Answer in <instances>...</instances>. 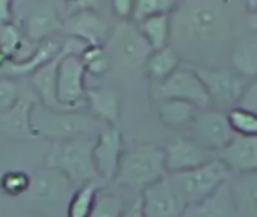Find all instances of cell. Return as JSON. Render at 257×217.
Listing matches in <instances>:
<instances>
[{
  "mask_svg": "<svg viewBox=\"0 0 257 217\" xmlns=\"http://www.w3.org/2000/svg\"><path fill=\"white\" fill-rule=\"evenodd\" d=\"M233 15L224 0H185L172 12L170 47L187 65L220 66L233 42Z\"/></svg>",
  "mask_w": 257,
  "mask_h": 217,
  "instance_id": "cell-1",
  "label": "cell"
},
{
  "mask_svg": "<svg viewBox=\"0 0 257 217\" xmlns=\"http://www.w3.org/2000/svg\"><path fill=\"white\" fill-rule=\"evenodd\" d=\"M166 177L164 148L155 143H134L122 154L114 184L134 192H145Z\"/></svg>",
  "mask_w": 257,
  "mask_h": 217,
  "instance_id": "cell-2",
  "label": "cell"
},
{
  "mask_svg": "<svg viewBox=\"0 0 257 217\" xmlns=\"http://www.w3.org/2000/svg\"><path fill=\"white\" fill-rule=\"evenodd\" d=\"M95 140L90 136H80L54 142L47 157V166L63 174L75 187L101 181L93 163Z\"/></svg>",
  "mask_w": 257,
  "mask_h": 217,
  "instance_id": "cell-3",
  "label": "cell"
},
{
  "mask_svg": "<svg viewBox=\"0 0 257 217\" xmlns=\"http://www.w3.org/2000/svg\"><path fill=\"white\" fill-rule=\"evenodd\" d=\"M89 45L80 39L69 38L62 45V56L57 65L56 76V94L59 103L66 110H75L86 103L84 76L86 68L80 54Z\"/></svg>",
  "mask_w": 257,
  "mask_h": 217,
  "instance_id": "cell-4",
  "label": "cell"
},
{
  "mask_svg": "<svg viewBox=\"0 0 257 217\" xmlns=\"http://www.w3.org/2000/svg\"><path fill=\"white\" fill-rule=\"evenodd\" d=\"M230 178V171L220 159H214L209 163L190 171L167 175L170 186L185 207L212 196Z\"/></svg>",
  "mask_w": 257,
  "mask_h": 217,
  "instance_id": "cell-5",
  "label": "cell"
},
{
  "mask_svg": "<svg viewBox=\"0 0 257 217\" xmlns=\"http://www.w3.org/2000/svg\"><path fill=\"white\" fill-rule=\"evenodd\" d=\"M30 125L35 136H45L56 142L68 140L80 136H89L98 128V121L93 116L77 112H56L33 104L30 112Z\"/></svg>",
  "mask_w": 257,
  "mask_h": 217,
  "instance_id": "cell-6",
  "label": "cell"
},
{
  "mask_svg": "<svg viewBox=\"0 0 257 217\" xmlns=\"http://www.w3.org/2000/svg\"><path fill=\"white\" fill-rule=\"evenodd\" d=\"M104 48L111 65L114 63L125 69L145 68V63L152 53V48L146 42L139 26L130 21H120L113 29Z\"/></svg>",
  "mask_w": 257,
  "mask_h": 217,
  "instance_id": "cell-7",
  "label": "cell"
},
{
  "mask_svg": "<svg viewBox=\"0 0 257 217\" xmlns=\"http://www.w3.org/2000/svg\"><path fill=\"white\" fill-rule=\"evenodd\" d=\"M152 95L157 101L163 100H182L196 104L200 109H208L211 104L209 94L190 65H181L169 79L161 83H154Z\"/></svg>",
  "mask_w": 257,
  "mask_h": 217,
  "instance_id": "cell-8",
  "label": "cell"
},
{
  "mask_svg": "<svg viewBox=\"0 0 257 217\" xmlns=\"http://www.w3.org/2000/svg\"><path fill=\"white\" fill-rule=\"evenodd\" d=\"M190 66L197 73V76L203 82L209 94L211 104L214 103L218 106H230L232 109L238 107L239 100L250 83V79L238 74L230 68L196 65Z\"/></svg>",
  "mask_w": 257,
  "mask_h": 217,
  "instance_id": "cell-9",
  "label": "cell"
},
{
  "mask_svg": "<svg viewBox=\"0 0 257 217\" xmlns=\"http://www.w3.org/2000/svg\"><path fill=\"white\" fill-rule=\"evenodd\" d=\"M14 8L21 23V32L32 41H41L63 26L57 8L51 2H20Z\"/></svg>",
  "mask_w": 257,
  "mask_h": 217,
  "instance_id": "cell-10",
  "label": "cell"
},
{
  "mask_svg": "<svg viewBox=\"0 0 257 217\" xmlns=\"http://www.w3.org/2000/svg\"><path fill=\"white\" fill-rule=\"evenodd\" d=\"M190 128L193 131L191 139L215 154L224 150L236 136L227 113L217 109H202Z\"/></svg>",
  "mask_w": 257,
  "mask_h": 217,
  "instance_id": "cell-11",
  "label": "cell"
},
{
  "mask_svg": "<svg viewBox=\"0 0 257 217\" xmlns=\"http://www.w3.org/2000/svg\"><path fill=\"white\" fill-rule=\"evenodd\" d=\"M71 181L54 169H44L36 174L30 184L29 192L32 193L33 202H36L44 210L50 211L60 205H66L71 199Z\"/></svg>",
  "mask_w": 257,
  "mask_h": 217,
  "instance_id": "cell-12",
  "label": "cell"
},
{
  "mask_svg": "<svg viewBox=\"0 0 257 217\" xmlns=\"http://www.w3.org/2000/svg\"><path fill=\"white\" fill-rule=\"evenodd\" d=\"M167 175L190 171L217 159V154L202 147L191 137H175L164 148Z\"/></svg>",
  "mask_w": 257,
  "mask_h": 217,
  "instance_id": "cell-13",
  "label": "cell"
},
{
  "mask_svg": "<svg viewBox=\"0 0 257 217\" xmlns=\"http://www.w3.org/2000/svg\"><path fill=\"white\" fill-rule=\"evenodd\" d=\"M123 151V137L117 127L99 131L93 147V163L101 180L114 181Z\"/></svg>",
  "mask_w": 257,
  "mask_h": 217,
  "instance_id": "cell-14",
  "label": "cell"
},
{
  "mask_svg": "<svg viewBox=\"0 0 257 217\" xmlns=\"http://www.w3.org/2000/svg\"><path fill=\"white\" fill-rule=\"evenodd\" d=\"M62 29L69 38L80 39L87 45H101L110 36V27L104 17H101L95 8L77 11L63 20Z\"/></svg>",
  "mask_w": 257,
  "mask_h": 217,
  "instance_id": "cell-15",
  "label": "cell"
},
{
  "mask_svg": "<svg viewBox=\"0 0 257 217\" xmlns=\"http://www.w3.org/2000/svg\"><path fill=\"white\" fill-rule=\"evenodd\" d=\"M140 198L145 217H182L187 208L167 177L142 192Z\"/></svg>",
  "mask_w": 257,
  "mask_h": 217,
  "instance_id": "cell-16",
  "label": "cell"
},
{
  "mask_svg": "<svg viewBox=\"0 0 257 217\" xmlns=\"http://www.w3.org/2000/svg\"><path fill=\"white\" fill-rule=\"evenodd\" d=\"M232 177L257 172V137L236 134L233 140L221 151L217 153Z\"/></svg>",
  "mask_w": 257,
  "mask_h": 217,
  "instance_id": "cell-17",
  "label": "cell"
},
{
  "mask_svg": "<svg viewBox=\"0 0 257 217\" xmlns=\"http://www.w3.org/2000/svg\"><path fill=\"white\" fill-rule=\"evenodd\" d=\"M229 181L221 186L212 196L197 204L188 205L182 217H238Z\"/></svg>",
  "mask_w": 257,
  "mask_h": 217,
  "instance_id": "cell-18",
  "label": "cell"
},
{
  "mask_svg": "<svg viewBox=\"0 0 257 217\" xmlns=\"http://www.w3.org/2000/svg\"><path fill=\"white\" fill-rule=\"evenodd\" d=\"M86 103L96 119L104 121L108 127H116L120 118V101L113 88L98 86L87 89Z\"/></svg>",
  "mask_w": 257,
  "mask_h": 217,
  "instance_id": "cell-19",
  "label": "cell"
},
{
  "mask_svg": "<svg viewBox=\"0 0 257 217\" xmlns=\"http://www.w3.org/2000/svg\"><path fill=\"white\" fill-rule=\"evenodd\" d=\"M32 98H20L17 106L0 115V133L15 139H27L35 136L30 125V112L33 107Z\"/></svg>",
  "mask_w": 257,
  "mask_h": 217,
  "instance_id": "cell-20",
  "label": "cell"
},
{
  "mask_svg": "<svg viewBox=\"0 0 257 217\" xmlns=\"http://www.w3.org/2000/svg\"><path fill=\"white\" fill-rule=\"evenodd\" d=\"M229 57L233 71L250 80L257 79V33L235 39Z\"/></svg>",
  "mask_w": 257,
  "mask_h": 217,
  "instance_id": "cell-21",
  "label": "cell"
},
{
  "mask_svg": "<svg viewBox=\"0 0 257 217\" xmlns=\"http://www.w3.org/2000/svg\"><path fill=\"white\" fill-rule=\"evenodd\" d=\"M230 189L239 217H257V172L235 175Z\"/></svg>",
  "mask_w": 257,
  "mask_h": 217,
  "instance_id": "cell-22",
  "label": "cell"
},
{
  "mask_svg": "<svg viewBox=\"0 0 257 217\" xmlns=\"http://www.w3.org/2000/svg\"><path fill=\"white\" fill-rule=\"evenodd\" d=\"M202 109L193 103L182 100H163L158 101V115L164 125L170 128L190 127Z\"/></svg>",
  "mask_w": 257,
  "mask_h": 217,
  "instance_id": "cell-23",
  "label": "cell"
},
{
  "mask_svg": "<svg viewBox=\"0 0 257 217\" xmlns=\"http://www.w3.org/2000/svg\"><path fill=\"white\" fill-rule=\"evenodd\" d=\"M181 68V56L173 47H164L161 50H154L146 63L145 71L154 83H161L169 79L176 69Z\"/></svg>",
  "mask_w": 257,
  "mask_h": 217,
  "instance_id": "cell-24",
  "label": "cell"
},
{
  "mask_svg": "<svg viewBox=\"0 0 257 217\" xmlns=\"http://www.w3.org/2000/svg\"><path fill=\"white\" fill-rule=\"evenodd\" d=\"M142 35L145 36L149 47L154 50H161L170 45L172 35V14H161L151 17L137 24Z\"/></svg>",
  "mask_w": 257,
  "mask_h": 217,
  "instance_id": "cell-25",
  "label": "cell"
},
{
  "mask_svg": "<svg viewBox=\"0 0 257 217\" xmlns=\"http://www.w3.org/2000/svg\"><path fill=\"white\" fill-rule=\"evenodd\" d=\"M101 184L99 181L86 183L72 193L68 207H66V217H90L96 198L99 195Z\"/></svg>",
  "mask_w": 257,
  "mask_h": 217,
  "instance_id": "cell-26",
  "label": "cell"
},
{
  "mask_svg": "<svg viewBox=\"0 0 257 217\" xmlns=\"http://www.w3.org/2000/svg\"><path fill=\"white\" fill-rule=\"evenodd\" d=\"M178 3L175 0H137L133 12V23H142L151 17L161 14H172Z\"/></svg>",
  "mask_w": 257,
  "mask_h": 217,
  "instance_id": "cell-27",
  "label": "cell"
},
{
  "mask_svg": "<svg viewBox=\"0 0 257 217\" xmlns=\"http://www.w3.org/2000/svg\"><path fill=\"white\" fill-rule=\"evenodd\" d=\"M80 57L84 63L86 71L93 76H102L111 66V60L102 45H89L80 54Z\"/></svg>",
  "mask_w": 257,
  "mask_h": 217,
  "instance_id": "cell-28",
  "label": "cell"
},
{
  "mask_svg": "<svg viewBox=\"0 0 257 217\" xmlns=\"http://www.w3.org/2000/svg\"><path fill=\"white\" fill-rule=\"evenodd\" d=\"M227 116L235 134L257 137V113L241 107H233L227 112Z\"/></svg>",
  "mask_w": 257,
  "mask_h": 217,
  "instance_id": "cell-29",
  "label": "cell"
},
{
  "mask_svg": "<svg viewBox=\"0 0 257 217\" xmlns=\"http://www.w3.org/2000/svg\"><path fill=\"white\" fill-rule=\"evenodd\" d=\"M126 207L122 196L116 193H99L90 217H122Z\"/></svg>",
  "mask_w": 257,
  "mask_h": 217,
  "instance_id": "cell-30",
  "label": "cell"
},
{
  "mask_svg": "<svg viewBox=\"0 0 257 217\" xmlns=\"http://www.w3.org/2000/svg\"><path fill=\"white\" fill-rule=\"evenodd\" d=\"M32 184V178L29 174L23 171H11L3 174L0 178V189L3 193L11 195V196H18L21 193L29 192Z\"/></svg>",
  "mask_w": 257,
  "mask_h": 217,
  "instance_id": "cell-31",
  "label": "cell"
},
{
  "mask_svg": "<svg viewBox=\"0 0 257 217\" xmlns=\"http://www.w3.org/2000/svg\"><path fill=\"white\" fill-rule=\"evenodd\" d=\"M20 101L18 86L8 77H0V115L12 110Z\"/></svg>",
  "mask_w": 257,
  "mask_h": 217,
  "instance_id": "cell-32",
  "label": "cell"
},
{
  "mask_svg": "<svg viewBox=\"0 0 257 217\" xmlns=\"http://www.w3.org/2000/svg\"><path fill=\"white\" fill-rule=\"evenodd\" d=\"M238 107L257 113V79L250 80L248 86L245 88V91L239 100Z\"/></svg>",
  "mask_w": 257,
  "mask_h": 217,
  "instance_id": "cell-33",
  "label": "cell"
},
{
  "mask_svg": "<svg viewBox=\"0 0 257 217\" xmlns=\"http://www.w3.org/2000/svg\"><path fill=\"white\" fill-rule=\"evenodd\" d=\"M134 5H136V2H133V0H113L111 2V11L122 21H130L133 18Z\"/></svg>",
  "mask_w": 257,
  "mask_h": 217,
  "instance_id": "cell-34",
  "label": "cell"
},
{
  "mask_svg": "<svg viewBox=\"0 0 257 217\" xmlns=\"http://www.w3.org/2000/svg\"><path fill=\"white\" fill-rule=\"evenodd\" d=\"M245 11H247V20H248L250 30L253 33H257V0H247Z\"/></svg>",
  "mask_w": 257,
  "mask_h": 217,
  "instance_id": "cell-35",
  "label": "cell"
},
{
  "mask_svg": "<svg viewBox=\"0 0 257 217\" xmlns=\"http://www.w3.org/2000/svg\"><path fill=\"white\" fill-rule=\"evenodd\" d=\"M14 5L8 0H0V24H6L12 20Z\"/></svg>",
  "mask_w": 257,
  "mask_h": 217,
  "instance_id": "cell-36",
  "label": "cell"
},
{
  "mask_svg": "<svg viewBox=\"0 0 257 217\" xmlns=\"http://www.w3.org/2000/svg\"><path fill=\"white\" fill-rule=\"evenodd\" d=\"M122 217H145V214H143V205H142V198L140 196L126 207V210H125V213H123Z\"/></svg>",
  "mask_w": 257,
  "mask_h": 217,
  "instance_id": "cell-37",
  "label": "cell"
},
{
  "mask_svg": "<svg viewBox=\"0 0 257 217\" xmlns=\"http://www.w3.org/2000/svg\"><path fill=\"white\" fill-rule=\"evenodd\" d=\"M238 217H239V216H238Z\"/></svg>",
  "mask_w": 257,
  "mask_h": 217,
  "instance_id": "cell-38",
  "label": "cell"
}]
</instances>
